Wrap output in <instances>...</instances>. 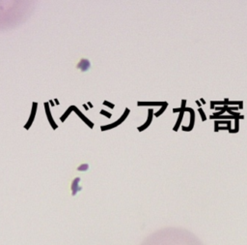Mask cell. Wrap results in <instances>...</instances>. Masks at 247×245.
<instances>
[{"label":"cell","instance_id":"obj_1","mask_svg":"<svg viewBox=\"0 0 247 245\" xmlns=\"http://www.w3.org/2000/svg\"><path fill=\"white\" fill-rule=\"evenodd\" d=\"M141 245H205L195 233L186 229L166 228L147 236Z\"/></svg>","mask_w":247,"mask_h":245},{"label":"cell","instance_id":"obj_2","mask_svg":"<svg viewBox=\"0 0 247 245\" xmlns=\"http://www.w3.org/2000/svg\"><path fill=\"white\" fill-rule=\"evenodd\" d=\"M183 111H189L190 112V124H189V126L188 127H185V126H182V130L183 131H191L193 129V127H194V122H195V114H194V111H193V109L191 108H185V110H183Z\"/></svg>","mask_w":247,"mask_h":245},{"label":"cell","instance_id":"obj_3","mask_svg":"<svg viewBox=\"0 0 247 245\" xmlns=\"http://www.w3.org/2000/svg\"><path fill=\"white\" fill-rule=\"evenodd\" d=\"M77 68L81 71H87L90 68V62L86 59H81L79 63L77 64Z\"/></svg>","mask_w":247,"mask_h":245},{"label":"cell","instance_id":"obj_4","mask_svg":"<svg viewBox=\"0 0 247 245\" xmlns=\"http://www.w3.org/2000/svg\"><path fill=\"white\" fill-rule=\"evenodd\" d=\"M165 102H138V106H163Z\"/></svg>","mask_w":247,"mask_h":245},{"label":"cell","instance_id":"obj_5","mask_svg":"<svg viewBox=\"0 0 247 245\" xmlns=\"http://www.w3.org/2000/svg\"><path fill=\"white\" fill-rule=\"evenodd\" d=\"M152 118H153V110H149V116H148V120H147V122H146L144 125H142L141 127L138 128V130L139 131H143L145 130L146 128H147L150 124H151L152 122Z\"/></svg>","mask_w":247,"mask_h":245},{"label":"cell","instance_id":"obj_6","mask_svg":"<svg viewBox=\"0 0 247 245\" xmlns=\"http://www.w3.org/2000/svg\"><path fill=\"white\" fill-rule=\"evenodd\" d=\"M244 118V116L243 115H240V116H238V117H237L235 119V129L234 130H231V131H229V133H238V121H239V119H243Z\"/></svg>","mask_w":247,"mask_h":245},{"label":"cell","instance_id":"obj_7","mask_svg":"<svg viewBox=\"0 0 247 245\" xmlns=\"http://www.w3.org/2000/svg\"><path fill=\"white\" fill-rule=\"evenodd\" d=\"M229 101V99H225L224 101H211V109L213 110V109H215V105H227V102Z\"/></svg>","mask_w":247,"mask_h":245},{"label":"cell","instance_id":"obj_8","mask_svg":"<svg viewBox=\"0 0 247 245\" xmlns=\"http://www.w3.org/2000/svg\"><path fill=\"white\" fill-rule=\"evenodd\" d=\"M183 114H185V111H181V112H179V118L177 120V123H176V125L174 127V131H178L179 126H181V123L182 121V117H183Z\"/></svg>","mask_w":247,"mask_h":245},{"label":"cell","instance_id":"obj_9","mask_svg":"<svg viewBox=\"0 0 247 245\" xmlns=\"http://www.w3.org/2000/svg\"><path fill=\"white\" fill-rule=\"evenodd\" d=\"M167 106H168V103H167V102H165V104H164L163 106L161 107V109H160V110H159V111H158V112H155V115L156 116V117H158L159 115H161V114H163V111L166 110Z\"/></svg>","mask_w":247,"mask_h":245},{"label":"cell","instance_id":"obj_10","mask_svg":"<svg viewBox=\"0 0 247 245\" xmlns=\"http://www.w3.org/2000/svg\"><path fill=\"white\" fill-rule=\"evenodd\" d=\"M242 104H243V102H239V101H228L227 102V106L229 107L230 105H239V109H242L243 106H242Z\"/></svg>","mask_w":247,"mask_h":245},{"label":"cell","instance_id":"obj_11","mask_svg":"<svg viewBox=\"0 0 247 245\" xmlns=\"http://www.w3.org/2000/svg\"><path fill=\"white\" fill-rule=\"evenodd\" d=\"M216 124H227V125H231V121L230 120H215L214 121Z\"/></svg>","mask_w":247,"mask_h":245},{"label":"cell","instance_id":"obj_12","mask_svg":"<svg viewBox=\"0 0 247 245\" xmlns=\"http://www.w3.org/2000/svg\"><path fill=\"white\" fill-rule=\"evenodd\" d=\"M198 111H199V114H200L201 117H202V121H206V119H207V117H206V115H205V114H204V111L202 110L201 108H199V109H198Z\"/></svg>","mask_w":247,"mask_h":245},{"label":"cell","instance_id":"obj_13","mask_svg":"<svg viewBox=\"0 0 247 245\" xmlns=\"http://www.w3.org/2000/svg\"><path fill=\"white\" fill-rule=\"evenodd\" d=\"M185 105H186V100L182 99V107H181L182 111H183V110L185 109Z\"/></svg>","mask_w":247,"mask_h":245},{"label":"cell","instance_id":"obj_14","mask_svg":"<svg viewBox=\"0 0 247 245\" xmlns=\"http://www.w3.org/2000/svg\"><path fill=\"white\" fill-rule=\"evenodd\" d=\"M104 104H105L106 106H108V107H109V108H112V109L114 108V105H113V104H110V103H108V102H106V101H104V102H103V105H104Z\"/></svg>","mask_w":247,"mask_h":245},{"label":"cell","instance_id":"obj_15","mask_svg":"<svg viewBox=\"0 0 247 245\" xmlns=\"http://www.w3.org/2000/svg\"><path fill=\"white\" fill-rule=\"evenodd\" d=\"M100 114H105V115L107 116V117H110V116H111V114H107V111H100Z\"/></svg>","mask_w":247,"mask_h":245},{"label":"cell","instance_id":"obj_16","mask_svg":"<svg viewBox=\"0 0 247 245\" xmlns=\"http://www.w3.org/2000/svg\"><path fill=\"white\" fill-rule=\"evenodd\" d=\"M181 112L182 110H181V108H179V109H173V112Z\"/></svg>","mask_w":247,"mask_h":245},{"label":"cell","instance_id":"obj_17","mask_svg":"<svg viewBox=\"0 0 247 245\" xmlns=\"http://www.w3.org/2000/svg\"><path fill=\"white\" fill-rule=\"evenodd\" d=\"M196 104H197V106L199 107V108L201 107V103H200V101H196Z\"/></svg>","mask_w":247,"mask_h":245},{"label":"cell","instance_id":"obj_18","mask_svg":"<svg viewBox=\"0 0 247 245\" xmlns=\"http://www.w3.org/2000/svg\"><path fill=\"white\" fill-rule=\"evenodd\" d=\"M200 101H201V102H202V103H203V104H206V102H205V100L203 99V98H201V99H200Z\"/></svg>","mask_w":247,"mask_h":245}]
</instances>
